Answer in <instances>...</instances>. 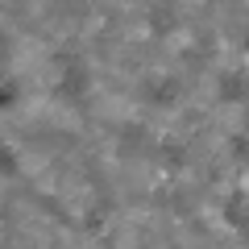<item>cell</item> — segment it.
<instances>
[{"label":"cell","instance_id":"2","mask_svg":"<svg viewBox=\"0 0 249 249\" xmlns=\"http://www.w3.org/2000/svg\"><path fill=\"white\" fill-rule=\"evenodd\" d=\"M13 166H17V162H13V150H9V145H0V170L13 175Z\"/></svg>","mask_w":249,"mask_h":249},{"label":"cell","instance_id":"1","mask_svg":"<svg viewBox=\"0 0 249 249\" xmlns=\"http://www.w3.org/2000/svg\"><path fill=\"white\" fill-rule=\"evenodd\" d=\"M62 91H67V96H83V91H88V71H83L79 62H71V67L62 71Z\"/></svg>","mask_w":249,"mask_h":249},{"label":"cell","instance_id":"3","mask_svg":"<svg viewBox=\"0 0 249 249\" xmlns=\"http://www.w3.org/2000/svg\"><path fill=\"white\" fill-rule=\"evenodd\" d=\"M4 104H13V83L0 79V108H4Z\"/></svg>","mask_w":249,"mask_h":249}]
</instances>
